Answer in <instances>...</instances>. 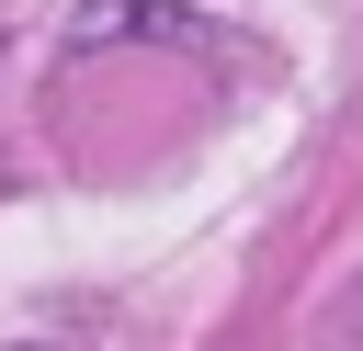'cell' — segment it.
Returning a JSON list of instances; mask_svg holds the SVG:
<instances>
[]
</instances>
